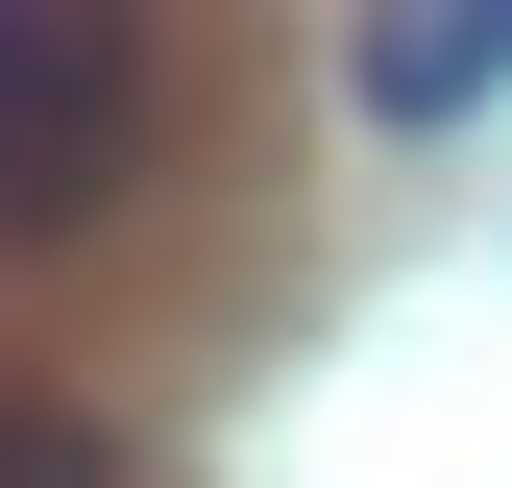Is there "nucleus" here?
Returning <instances> with one entry per match:
<instances>
[{"instance_id": "1", "label": "nucleus", "mask_w": 512, "mask_h": 488, "mask_svg": "<svg viewBox=\"0 0 512 488\" xmlns=\"http://www.w3.org/2000/svg\"><path fill=\"white\" fill-rule=\"evenodd\" d=\"M147 171V0H0V244H74Z\"/></svg>"}, {"instance_id": "2", "label": "nucleus", "mask_w": 512, "mask_h": 488, "mask_svg": "<svg viewBox=\"0 0 512 488\" xmlns=\"http://www.w3.org/2000/svg\"><path fill=\"white\" fill-rule=\"evenodd\" d=\"M342 74H366V122H488L512 98V0H342Z\"/></svg>"}, {"instance_id": "3", "label": "nucleus", "mask_w": 512, "mask_h": 488, "mask_svg": "<svg viewBox=\"0 0 512 488\" xmlns=\"http://www.w3.org/2000/svg\"><path fill=\"white\" fill-rule=\"evenodd\" d=\"M0 488H122V440H98L74 391H0Z\"/></svg>"}]
</instances>
